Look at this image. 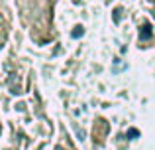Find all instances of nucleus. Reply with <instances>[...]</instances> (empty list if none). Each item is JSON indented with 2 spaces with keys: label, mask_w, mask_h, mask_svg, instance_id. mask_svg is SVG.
I'll return each instance as SVG.
<instances>
[{
  "label": "nucleus",
  "mask_w": 155,
  "mask_h": 150,
  "mask_svg": "<svg viewBox=\"0 0 155 150\" xmlns=\"http://www.w3.org/2000/svg\"><path fill=\"white\" fill-rule=\"evenodd\" d=\"M79 36H83V28H77V30H73V38H79Z\"/></svg>",
  "instance_id": "2"
},
{
  "label": "nucleus",
  "mask_w": 155,
  "mask_h": 150,
  "mask_svg": "<svg viewBox=\"0 0 155 150\" xmlns=\"http://www.w3.org/2000/svg\"><path fill=\"white\" fill-rule=\"evenodd\" d=\"M147 38H151V26H149V22H145L141 26V40H147Z\"/></svg>",
  "instance_id": "1"
}]
</instances>
